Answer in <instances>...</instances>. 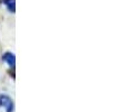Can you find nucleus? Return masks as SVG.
Segmentation results:
<instances>
[{"label": "nucleus", "instance_id": "7ed1b4c3", "mask_svg": "<svg viewBox=\"0 0 127 112\" xmlns=\"http://www.w3.org/2000/svg\"><path fill=\"white\" fill-rule=\"evenodd\" d=\"M8 7H9V10L15 12V0H8Z\"/></svg>", "mask_w": 127, "mask_h": 112}, {"label": "nucleus", "instance_id": "f03ea898", "mask_svg": "<svg viewBox=\"0 0 127 112\" xmlns=\"http://www.w3.org/2000/svg\"><path fill=\"white\" fill-rule=\"evenodd\" d=\"M3 61H6L7 63L9 64V66H15V63H16V57L13 54L11 53H7L3 55Z\"/></svg>", "mask_w": 127, "mask_h": 112}, {"label": "nucleus", "instance_id": "f257e3e1", "mask_svg": "<svg viewBox=\"0 0 127 112\" xmlns=\"http://www.w3.org/2000/svg\"><path fill=\"white\" fill-rule=\"evenodd\" d=\"M0 106H3L6 107L7 109V112H12V101H11V99L8 97V95H0Z\"/></svg>", "mask_w": 127, "mask_h": 112}]
</instances>
